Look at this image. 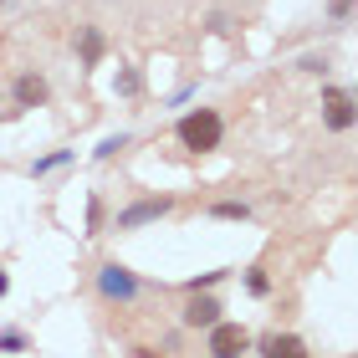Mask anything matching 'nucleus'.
I'll use <instances>...</instances> for the list:
<instances>
[{
  "label": "nucleus",
  "instance_id": "f257e3e1",
  "mask_svg": "<svg viewBox=\"0 0 358 358\" xmlns=\"http://www.w3.org/2000/svg\"><path fill=\"white\" fill-rule=\"evenodd\" d=\"M174 134H179V143H185L189 154H210V149H220L225 123H220V113H215V108H189L185 118L174 123Z\"/></svg>",
  "mask_w": 358,
  "mask_h": 358
},
{
  "label": "nucleus",
  "instance_id": "f03ea898",
  "mask_svg": "<svg viewBox=\"0 0 358 358\" xmlns=\"http://www.w3.org/2000/svg\"><path fill=\"white\" fill-rule=\"evenodd\" d=\"M97 292H103L108 302H134L138 297V276L128 266H118V262H108L103 271H97Z\"/></svg>",
  "mask_w": 358,
  "mask_h": 358
},
{
  "label": "nucleus",
  "instance_id": "7ed1b4c3",
  "mask_svg": "<svg viewBox=\"0 0 358 358\" xmlns=\"http://www.w3.org/2000/svg\"><path fill=\"white\" fill-rule=\"evenodd\" d=\"M169 210H174L169 194H149V200H134L128 210H118V231H138V225H149V220H159V215H169Z\"/></svg>",
  "mask_w": 358,
  "mask_h": 358
},
{
  "label": "nucleus",
  "instance_id": "20e7f679",
  "mask_svg": "<svg viewBox=\"0 0 358 358\" xmlns=\"http://www.w3.org/2000/svg\"><path fill=\"white\" fill-rule=\"evenodd\" d=\"M322 108H328L322 123H328L333 134H348L353 118H358V113H353V92H343V87H322Z\"/></svg>",
  "mask_w": 358,
  "mask_h": 358
},
{
  "label": "nucleus",
  "instance_id": "39448f33",
  "mask_svg": "<svg viewBox=\"0 0 358 358\" xmlns=\"http://www.w3.org/2000/svg\"><path fill=\"white\" fill-rule=\"evenodd\" d=\"M210 333V358H231V353H246L251 348V333L241 328V322H215Z\"/></svg>",
  "mask_w": 358,
  "mask_h": 358
},
{
  "label": "nucleus",
  "instance_id": "423d86ee",
  "mask_svg": "<svg viewBox=\"0 0 358 358\" xmlns=\"http://www.w3.org/2000/svg\"><path fill=\"white\" fill-rule=\"evenodd\" d=\"M10 92H15V108H41L46 97H52V87H46V77H41V72H21Z\"/></svg>",
  "mask_w": 358,
  "mask_h": 358
},
{
  "label": "nucleus",
  "instance_id": "0eeeda50",
  "mask_svg": "<svg viewBox=\"0 0 358 358\" xmlns=\"http://www.w3.org/2000/svg\"><path fill=\"white\" fill-rule=\"evenodd\" d=\"M179 317H185V328H215V322H220V302H215V297H200V292H194L189 307H185Z\"/></svg>",
  "mask_w": 358,
  "mask_h": 358
},
{
  "label": "nucleus",
  "instance_id": "6e6552de",
  "mask_svg": "<svg viewBox=\"0 0 358 358\" xmlns=\"http://www.w3.org/2000/svg\"><path fill=\"white\" fill-rule=\"evenodd\" d=\"M77 57H83V67H97V62H103V31H97V26H83V36H77Z\"/></svg>",
  "mask_w": 358,
  "mask_h": 358
},
{
  "label": "nucleus",
  "instance_id": "1a4fd4ad",
  "mask_svg": "<svg viewBox=\"0 0 358 358\" xmlns=\"http://www.w3.org/2000/svg\"><path fill=\"white\" fill-rule=\"evenodd\" d=\"M266 358H307V343L297 333H276L271 343H266Z\"/></svg>",
  "mask_w": 358,
  "mask_h": 358
},
{
  "label": "nucleus",
  "instance_id": "9d476101",
  "mask_svg": "<svg viewBox=\"0 0 358 358\" xmlns=\"http://www.w3.org/2000/svg\"><path fill=\"white\" fill-rule=\"evenodd\" d=\"M210 215H215V220H251V205H241V200H215V205H210Z\"/></svg>",
  "mask_w": 358,
  "mask_h": 358
},
{
  "label": "nucleus",
  "instance_id": "9b49d317",
  "mask_svg": "<svg viewBox=\"0 0 358 358\" xmlns=\"http://www.w3.org/2000/svg\"><path fill=\"white\" fill-rule=\"evenodd\" d=\"M62 164H72V149H52V154H46V159H36V164H31V174H52V169H62Z\"/></svg>",
  "mask_w": 358,
  "mask_h": 358
},
{
  "label": "nucleus",
  "instance_id": "f8f14e48",
  "mask_svg": "<svg viewBox=\"0 0 358 358\" xmlns=\"http://www.w3.org/2000/svg\"><path fill=\"white\" fill-rule=\"evenodd\" d=\"M26 348V333L21 328H6V333H0V353H21Z\"/></svg>",
  "mask_w": 358,
  "mask_h": 358
},
{
  "label": "nucleus",
  "instance_id": "ddd939ff",
  "mask_svg": "<svg viewBox=\"0 0 358 358\" xmlns=\"http://www.w3.org/2000/svg\"><path fill=\"white\" fill-rule=\"evenodd\" d=\"M246 292H251V297H266V292H271V276H266V271H246Z\"/></svg>",
  "mask_w": 358,
  "mask_h": 358
},
{
  "label": "nucleus",
  "instance_id": "4468645a",
  "mask_svg": "<svg viewBox=\"0 0 358 358\" xmlns=\"http://www.w3.org/2000/svg\"><path fill=\"white\" fill-rule=\"evenodd\" d=\"M123 143H128V134H108L103 143H97V159H113V154L123 149Z\"/></svg>",
  "mask_w": 358,
  "mask_h": 358
},
{
  "label": "nucleus",
  "instance_id": "2eb2a0df",
  "mask_svg": "<svg viewBox=\"0 0 358 358\" xmlns=\"http://www.w3.org/2000/svg\"><path fill=\"white\" fill-rule=\"evenodd\" d=\"M138 87H143V83H138V72H118V92H123V97H134Z\"/></svg>",
  "mask_w": 358,
  "mask_h": 358
},
{
  "label": "nucleus",
  "instance_id": "dca6fc26",
  "mask_svg": "<svg viewBox=\"0 0 358 358\" xmlns=\"http://www.w3.org/2000/svg\"><path fill=\"white\" fill-rule=\"evenodd\" d=\"M302 72H317V77H328V57H302Z\"/></svg>",
  "mask_w": 358,
  "mask_h": 358
},
{
  "label": "nucleus",
  "instance_id": "f3484780",
  "mask_svg": "<svg viewBox=\"0 0 358 358\" xmlns=\"http://www.w3.org/2000/svg\"><path fill=\"white\" fill-rule=\"evenodd\" d=\"M220 276H225V271H205V276H194V282H189V292H205V287H215Z\"/></svg>",
  "mask_w": 358,
  "mask_h": 358
},
{
  "label": "nucleus",
  "instance_id": "a211bd4d",
  "mask_svg": "<svg viewBox=\"0 0 358 358\" xmlns=\"http://www.w3.org/2000/svg\"><path fill=\"white\" fill-rule=\"evenodd\" d=\"M97 220H103V200L92 194V200H87V231H97Z\"/></svg>",
  "mask_w": 358,
  "mask_h": 358
},
{
  "label": "nucleus",
  "instance_id": "6ab92c4d",
  "mask_svg": "<svg viewBox=\"0 0 358 358\" xmlns=\"http://www.w3.org/2000/svg\"><path fill=\"white\" fill-rule=\"evenodd\" d=\"M348 10H353V0H333V6H328L333 21H348Z\"/></svg>",
  "mask_w": 358,
  "mask_h": 358
},
{
  "label": "nucleus",
  "instance_id": "aec40b11",
  "mask_svg": "<svg viewBox=\"0 0 358 358\" xmlns=\"http://www.w3.org/2000/svg\"><path fill=\"white\" fill-rule=\"evenodd\" d=\"M6 292H10V276H6V271H0V297H6Z\"/></svg>",
  "mask_w": 358,
  "mask_h": 358
},
{
  "label": "nucleus",
  "instance_id": "412c9836",
  "mask_svg": "<svg viewBox=\"0 0 358 358\" xmlns=\"http://www.w3.org/2000/svg\"><path fill=\"white\" fill-rule=\"evenodd\" d=\"M231 358H236V353H231Z\"/></svg>",
  "mask_w": 358,
  "mask_h": 358
}]
</instances>
